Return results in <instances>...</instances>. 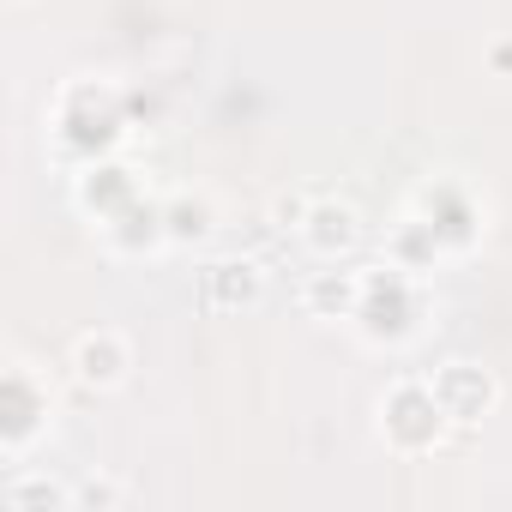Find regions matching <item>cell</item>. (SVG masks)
<instances>
[{
	"label": "cell",
	"instance_id": "1",
	"mask_svg": "<svg viewBox=\"0 0 512 512\" xmlns=\"http://www.w3.org/2000/svg\"><path fill=\"white\" fill-rule=\"evenodd\" d=\"M73 374H79L85 386H121V380H127V344H121V332H109V326L79 332V344H73Z\"/></svg>",
	"mask_w": 512,
	"mask_h": 512
},
{
	"label": "cell",
	"instance_id": "5",
	"mask_svg": "<svg viewBox=\"0 0 512 512\" xmlns=\"http://www.w3.org/2000/svg\"><path fill=\"white\" fill-rule=\"evenodd\" d=\"M163 223H169V235H175V241H187V235H205V229H211V205H205V199H181V205H175Z\"/></svg>",
	"mask_w": 512,
	"mask_h": 512
},
{
	"label": "cell",
	"instance_id": "6",
	"mask_svg": "<svg viewBox=\"0 0 512 512\" xmlns=\"http://www.w3.org/2000/svg\"><path fill=\"white\" fill-rule=\"evenodd\" d=\"M31 500H49V506H55V500H61V488H43V482H31V488H13V494H7V506H31Z\"/></svg>",
	"mask_w": 512,
	"mask_h": 512
},
{
	"label": "cell",
	"instance_id": "3",
	"mask_svg": "<svg viewBox=\"0 0 512 512\" xmlns=\"http://www.w3.org/2000/svg\"><path fill=\"white\" fill-rule=\"evenodd\" d=\"M434 398H440V410L446 416H458V422H470L476 410H488V398H494V386L476 374V368H464V362H452L446 374H440V386H434Z\"/></svg>",
	"mask_w": 512,
	"mask_h": 512
},
{
	"label": "cell",
	"instance_id": "2",
	"mask_svg": "<svg viewBox=\"0 0 512 512\" xmlns=\"http://www.w3.org/2000/svg\"><path fill=\"white\" fill-rule=\"evenodd\" d=\"M302 229H308V241H314L320 253H344V247H356V235H362L356 211H350V205H338V199H320V205H308Z\"/></svg>",
	"mask_w": 512,
	"mask_h": 512
},
{
	"label": "cell",
	"instance_id": "4",
	"mask_svg": "<svg viewBox=\"0 0 512 512\" xmlns=\"http://www.w3.org/2000/svg\"><path fill=\"white\" fill-rule=\"evenodd\" d=\"M205 296H211L217 308L253 302V296H260V266H253V260H229V266H211V272H205Z\"/></svg>",
	"mask_w": 512,
	"mask_h": 512
},
{
	"label": "cell",
	"instance_id": "7",
	"mask_svg": "<svg viewBox=\"0 0 512 512\" xmlns=\"http://www.w3.org/2000/svg\"><path fill=\"white\" fill-rule=\"evenodd\" d=\"M79 500H85V506H109V500H121V488H109V482H85Z\"/></svg>",
	"mask_w": 512,
	"mask_h": 512
}]
</instances>
